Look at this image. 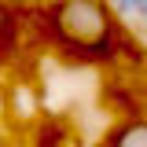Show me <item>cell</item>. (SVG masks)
Here are the masks:
<instances>
[{"instance_id":"cell-1","label":"cell","mask_w":147,"mask_h":147,"mask_svg":"<svg viewBox=\"0 0 147 147\" xmlns=\"http://www.w3.org/2000/svg\"><path fill=\"white\" fill-rule=\"evenodd\" d=\"M52 33L77 52H103L114 37V11L107 0H52Z\"/></svg>"},{"instance_id":"cell-2","label":"cell","mask_w":147,"mask_h":147,"mask_svg":"<svg viewBox=\"0 0 147 147\" xmlns=\"http://www.w3.org/2000/svg\"><path fill=\"white\" fill-rule=\"evenodd\" d=\"M107 147H147V125L136 118V121H121V125L110 132Z\"/></svg>"},{"instance_id":"cell-3","label":"cell","mask_w":147,"mask_h":147,"mask_svg":"<svg viewBox=\"0 0 147 147\" xmlns=\"http://www.w3.org/2000/svg\"><path fill=\"white\" fill-rule=\"evenodd\" d=\"M110 11H118L121 18H144L147 15V0H107Z\"/></svg>"},{"instance_id":"cell-4","label":"cell","mask_w":147,"mask_h":147,"mask_svg":"<svg viewBox=\"0 0 147 147\" xmlns=\"http://www.w3.org/2000/svg\"><path fill=\"white\" fill-rule=\"evenodd\" d=\"M7 22H11V11H7V4L0 0V40L7 37Z\"/></svg>"}]
</instances>
